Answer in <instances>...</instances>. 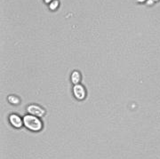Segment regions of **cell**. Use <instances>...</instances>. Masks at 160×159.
Returning a JSON list of instances; mask_svg holds the SVG:
<instances>
[{"label":"cell","mask_w":160,"mask_h":159,"mask_svg":"<svg viewBox=\"0 0 160 159\" xmlns=\"http://www.w3.org/2000/svg\"><path fill=\"white\" fill-rule=\"evenodd\" d=\"M23 124L27 129L32 132H39L43 128V123L39 119V117L30 114L25 115L23 117Z\"/></svg>","instance_id":"cell-1"},{"label":"cell","mask_w":160,"mask_h":159,"mask_svg":"<svg viewBox=\"0 0 160 159\" xmlns=\"http://www.w3.org/2000/svg\"><path fill=\"white\" fill-rule=\"evenodd\" d=\"M27 112L32 116H36L38 117H42L46 115V110L42 107L37 104H30L27 107Z\"/></svg>","instance_id":"cell-2"},{"label":"cell","mask_w":160,"mask_h":159,"mask_svg":"<svg viewBox=\"0 0 160 159\" xmlns=\"http://www.w3.org/2000/svg\"><path fill=\"white\" fill-rule=\"evenodd\" d=\"M73 94H74L75 98L78 101H83L86 96V91L85 87L80 84L78 85H74L73 86Z\"/></svg>","instance_id":"cell-3"},{"label":"cell","mask_w":160,"mask_h":159,"mask_svg":"<svg viewBox=\"0 0 160 159\" xmlns=\"http://www.w3.org/2000/svg\"><path fill=\"white\" fill-rule=\"evenodd\" d=\"M9 122L12 127L20 129L22 128L24 124H23V118H22L17 114H11L9 116Z\"/></svg>","instance_id":"cell-4"},{"label":"cell","mask_w":160,"mask_h":159,"mask_svg":"<svg viewBox=\"0 0 160 159\" xmlns=\"http://www.w3.org/2000/svg\"><path fill=\"white\" fill-rule=\"evenodd\" d=\"M70 79H71V83H72L73 85H78V84H79L80 81H81V74H80L79 71L74 70V71L71 73Z\"/></svg>","instance_id":"cell-5"},{"label":"cell","mask_w":160,"mask_h":159,"mask_svg":"<svg viewBox=\"0 0 160 159\" xmlns=\"http://www.w3.org/2000/svg\"><path fill=\"white\" fill-rule=\"evenodd\" d=\"M7 101H8V102L11 103L12 105H18L21 102L20 98L16 96V95H9L7 97Z\"/></svg>","instance_id":"cell-6"},{"label":"cell","mask_w":160,"mask_h":159,"mask_svg":"<svg viewBox=\"0 0 160 159\" xmlns=\"http://www.w3.org/2000/svg\"><path fill=\"white\" fill-rule=\"evenodd\" d=\"M59 0H53V1H52L51 3L49 4V8L51 9L52 11H54V10H56L58 8V6H59Z\"/></svg>","instance_id":"cell-7"},{"label":"cell","mask_w":160,"mask_h":159,"mask_svg":"<svg viewBox=\"0 0 160 159\" xmlns=\"http://www.w3.org/2000/svg\"><path fill=\"white\" fill-rule=\"evenodd\" d=\"M153 3H154V0H148V1H147V5H148V6L153 5Z\"/></svg>","instance_id":"cell-8"},{"label":"cell","mask_w":160,"mask_h":159,"mask_svg":"<svg viewBox=\"0 0 160 159\" xmlns=\"http://www.w3.org/2000/svg\"><path fill=\"white\" fill-rule=\"evenodd\" d=\"M52 1H53V0H45V2H46V4H50Z\"/></svg>","instance_id":"cell-9"},{"label":"cell","mask_w":160,"mask_h":159,"mask_svg":"<svg viewBox=\"0 0 160 159\" xmlns=\"http://www.w3.org/2000/svg\"><path fill=\"white\" fill-rule=\"evenodd\" d=\"M146 1H148V0H137V2H139V3H143V2H146Z\"/></svg>","instance_id":"cell-10"},{"label":"cell","mask_w":160,"mask_h":159,"mask_svg":"<svg viewBox=\"0 0 160 159\" xmlns=\"http://www.w3.org/2000/svg\"><path fill=\"white\" fill-rule=\"evenodd\" d=\"M158 1H159V0H154V2H158Z\"/></svg>","instance_id":"cell-11"}]
</instances>
